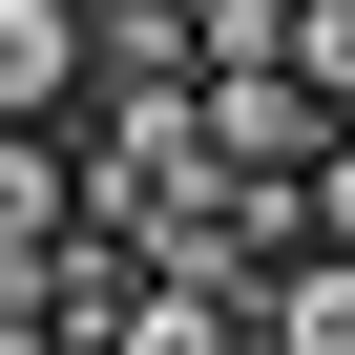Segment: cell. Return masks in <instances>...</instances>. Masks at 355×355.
Segmentation results:
<instances>
[{
	"instance_id": "6da1fadb",
	"label": "cell",
	"mask_w": 355,
	"mask_h": 355,
	"mask_svg": "<svg viewBox=\"0 0 355 355\" xmlns=\"http://www.w3.org/2000/svg\"><path fill=\"white\" fill-rule=\"evenodd\" d=\"M105 355H272V293H251L230 251H167V272L105 313Z\"/></svg>"
},
{
	"instance_id": "7a4b0ae2",
	"label": "cell",
	"mask_w": 355,
	"mask_h": 355,
	"mask_svg": "<svg viewBox=\"0 0 355 355\" xmlns=\"http://www.w3.org/2000/svg\"><path fill=\"white\" fill-rule=\"evenodd\" d=\"M334 125H355V105H313L293 63H230V84H209V167H313Z\"/></svg>"
},
{
	"instance_id": "3957f363",
	"label": "cell",
	"mask_w": 355,
	"mask_h": 355,
	"mask_svg": "<svg viewBox=\"0 0 355 355\" xmlns=\"http://www.w3.org/2000/svg\"><path fill=\"white\" fill-rule=\"evenodd\" d=\"M63 230H84V105L0 125V251H63Z\"/></svg>"
},
{
	"instance_id": "277c9868",
	"label": "cell",
	"mask_w": 355,
	"mask_h": 355,
	"mask_svg": "<svg viewBox=\"0 0 355 355\" xmlns=\"http://www.w3.org/2000/svg\"><path fill=\"white\" fill-rule=\"evenodd\" d=\"M251 293H272V355H355V251H293Z\"/></svg>"
},
{
	"instance_id": "5b68a950",
	"label": "cell",
	"mask_w": 355,
	"mask_h": 355,
	"mask_svg": "<svg viewBox=\"0 0 355 355\" xmlns=\"http://www.w3.org/2000/svg\"><path fill=\"white\" fill-rule=\"evenodd\" d=\"M0 355H84V293H63V251H0Z\"/></svg>"
},
{
	"instance_id": "8992f818",
	"label": "cell",
	"mask_w": 355,
	"mask_h": 355,
	"mask_svg": "<svg viewBox=\"0 0 355 355\" xmlns=\"http://www.w3.org/2000/svg\"><path fill=\"white\" fill-rule=\"evenodd\" d=\"M293 84H313V105H355V0H293Z\"/></svg>"
},
{
	"instance_id": "52a82bcc",
	"label": "cell",
	"mask_w": 355,
	"mask_h": 355,
	"mask_svg": "<svg viewBox=\"0 0 355 355\" xmlns=\"http://www.w3.org/2000/svg\"><path fill=\"white\" fill-rule=\"evenodd\" d=\"M313 251H355V125L313 146Z\"/></svg>"
},
{
	"instance_id": "ba28073f",
	"label": "cell",
	"mask_w": 355,
	"mask_h": 355,
	"mask_svg": "<svg viewBox=\"0 0 355 355\" xmlns=\"http://www.w3.org/2000/svg\"><path fill=\"white\" fill-rule=\"evenodd\" d=\"M84 355H105V334H84Z\"/></svg>"
}]
</instances>
